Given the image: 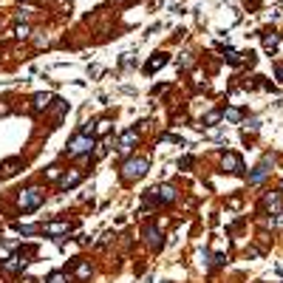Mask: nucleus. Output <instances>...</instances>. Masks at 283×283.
Segmentation results:
<instances>
[{
  "mask_svg": "<svg viewBox=\"0 0 283 283\" xmlns=\"http://www.w3.org/2000/svg\"><path fill=\"white\" fill-rule=\"evenodd\" d=\"M91 148H94V133L80 131V133L68 142L66 153H68V156H85V153H91Z\"/></svg>",
  "mask_w": 283,
  "mask_h": 283,
  "instance_id": "obj_1",
  "label": "nucleus"
},
{
  "mask_svg": "<svg viewBox=\"0 0 283 283\" xmlns=\"http://www.w3.org/2000/svg\"><path fill=\"white\" fill-rule=\"evenodd\" d=\"M150 162L142 156V159H131V162H125V167H122V179L125 182H136V179H142L145 173H148Z\"/></svg>",
  "mask_w": 283,
  "mask_h": 283,
  "instance_id": "obj_2",
  "label": "nucleus"
},
{
  "mask_svg": "<svg viewBox=\"0 0 283 283\" xmlns=\"http://www.w3.org/2000/svg\"><path fill=\"white\" fill-rule=\"evenodd\" d=\"M43 201H46V193H43L40 187H29V190L20 193V207H23V210H37Z\"/></svg>",
  "mask_w": 283,
  "mask_h": 283,
  "instance_id": "obj_3",
  "label": "nucleus"
},
{
  "mask_svg": "<svg viewBox=\"0 0 283 283\" xmlns=\"http://www.w3.org/2000/svg\"><path fill=\"white\" fill-rule=\"evenodd\" d=\"M272 162H275V159H272V153H266V156L261 159V165L255 167V173L250 176V184H252V187H258V184H261L269 176V167H272Z\"/></svg>",
  "mask_w": 283,
  "mask_h": 283,
  "instance_id": "obj_4",
  "label": "nucleus"
},
{
  "mask_svg": "<svg viewBox=\"0 0 283 283\" xmlns=\"http://www.w3.org/2000/svg\"><path fill=\"white\" fill-rule=\"evenodd\" d=\"M150 199L156 201V204H170V201H176V190H173L170 184L153 187V190H150Z\"/></svg>",
  "mask_w": 283,
  "mask_h": 283,
  "instance_id": "obj_5",
  "label": "nucleus"
},
{
  "mask_svg": "<svg viewBox=\"0 0 283 283\" xmlns=\"http://www.w3.org/2000/svg\"><path fill=\"white\" fill-rule=\"evenodd\" d=\"M224 170L233 173V176H241V173H244V162H241V156H235V153H224Z\"/></svg>",
  "mask_w": 283,
  "mask_h": 283,
  "instance_id": "obj_6",
  "label": "nucleus"
},
{
  "mask_svg": "<svg viewBox=\"0 0 283 283\" xmlns=\"http://www.w3.org/2000/svg\"><path fill=\"white\" fill-rule=\"evenodd\" d=\"M83 182V170H71V173H63L60 179H57V187L60 190H68V187H74V184Z\"/></svg>",
  "mask_w": 283,
  "mask_h": 283,
  "instance_id": "obj_7",
  "label": "nucleus"
},
{
  "mask_svg": "<svg viewBox=\"0 0 283 283\" xmlns=\"http://www.w3.org/2000/svg\"><path fill=\"white\" fill-rule=\"evenodd\" d=\"M264 49H266L269 54H278V51H281V34H275V32L264 34Z\"/></svg>",
  "mask_w": 283,
  "mask_h": 283,
  "instance_id": "obj_8",
  "label": "nucleus"
},
{
  "mask_svg": "<svg viewBox=\"0 0 283 283\" xmlns=\"http://www.w3.org/2000/svg\"><path fill=\"white\" fill-rule=\"evenodd\" d=\"M145 238H148V244H150V250H162V233L150 224L148 230H145Z\"/></svg>",
  "mask_w": 283,
  "mask_h": 283,
  "instance_id": "obj_9",
  "label": "nucleus"
},
{
  "mask_svg": "<svg viewBox=\"0 0 283 283\" xmlns=\"http://www.w3.org/2000/svg\"><path fill=\"white\" fill-rule=\"evenodd\" d=\"M136 139H139V136H136V131H125V133H122V139H119V153H128V150L133 148V142Z\"/></svg>",
  "mask_w": 283,
  "mask_h": 283,
  "instance_id": "obj_10",
  "label": "nucleus"
},
{
  "mask_svg": "<svg viewBox=\"0 0 283 283\" xmlns=\"http://www.w3.org/2000/svg\"><path fill=\"white\" fill-rule=\"evenodd\" d=\"M68 230H71L68 221H54V224H46V227H43V233H49V235H63V233H68Z\"/></svg>",
  "mask_w": 283,
  "mask_h": 283,
  "instance_id": "obj_11",
  "label": "nucleus"
},
{
  "mask_svg": "<svg viewBox=\"0 0 283 283\" xmlns=\"http://www.w3.org/2000/svg\"><path fill=\"white\" fill-rule=\"evenodd\" d=\"M49 102H51L49 94H37V97H34V111H37V114H40V111H46V108H49Z\"/></svg>",
  "mask_w": 283,
  "mask_h": 283,
  "instance_id": "obj_12",
  "label": "nucleus"
},
{
  "mask_svg": "<svg viewBox=\"0 0 283 283\" xmlns=\"http://www.w3.org/2000/svg\"><path fill=\"white\" fill-rule=\"evenodd\" d=\"M165 63H167V54H156V57L148 63V71H156V68H162Z\"/></svg>",
  "mask_w": 283,
  "mask_h": 283,
  "instance_id": "obj_13",
  "label": "nucleus"
},
{
  "mask_svg": "<svg viewBox=\"0 0 283 283\" xmlns=\"http://www.w3.org/2000/svg\"><path fill=\"white\" fill-rule=\"evenodd\" d=\"M266 207H278V193H269V196H264V201H261V210H266Z\"/></svg>",
  "mask_w": 283,
  "mask_h": 283,
  "instance_id": "obj_14",
  "label": "nucleus"
},
{
  "mask_svg": "<svg viewBox=\"0 0 283 283\" xmlns=\"http://www.w3.org/2000/svg\"><path fill=\"white\" fill-rule=\"evenodd\" d=\"M29 34H32V29H29L26 23H20V26H15V37H17V40H26Z\"/></svg>",
  "mask_w": 283,
  "mask_h": 283,
  "instance_id": "obj_15",
  "label": "nucleus"
},
{
  "mask_svg": "<svg viewBox=\"0 0 283 283\" xmlns=\"http://www.w3.org/2000/svg\"><path fill=\"white\" fill-rule=\"evenodd\" d=\"M241 117H244V114H241L238 108H227V111H224V119H230V122H241Z\"/></svg>",
  "mask_w": 283,
  "mask_h": 283,
  "instance_id": "obj_16",
  "label": "nucleus"
},
{
  "mask_svg": "<svg viewBox=\"0 0 283 283\" xmlns=\"http://www.w3.org/2000/svg\"><path fill=\"white\" fill-rule=\"evenodd\" d=\"M269 227H275V230H283V210H281V213H275V216L269 218Z\"/></svg>",
  "mask_w": 283,
  "mask_h": 283,
  "instance_id": "obj_17",
  "label": "nucleus"
},
{
  "mask_svg": "<svg viewBox=\"0 0 283 283\" xmlns=\"http://www.w3.org/2000/svg\"><path fill=\"white\" fill-rule=\"evenodd\" d=\"M224 117V114H221V111H210V114H207V117H204V125H216L218 119Z\"/></svg>",
  "mask_w": 283,
  "mask_h": 283,
  "instance_id": "obj_18",
  "label": "nucleus"
},
{
  "mask_svg": "<svg viewBox=\"0 0 283 283\" xmlns=\"http://www.w3.org/2000/svg\"><path fill=\"white\" fill-rule=\"evenodd\" d=\"M190 66H193L190 54H182V57H179V68H190Z\"/></svg>",
  "mask_w": 283,
  "mask_h": 283,
  "instance_id": "obj_19",
  "label": "nucleus"
},
{
  "mask_svg": "<svg viewBox=\"0 0 283 283\" xmlns=\"http://www.w3.org/2000/svg\"><path fill=\"white\" fill-rule=\"evenodd\" d=\"M49 283H66V275H63V272H54L49 278Z\"/></svg>",
  "mask_w": 283,
  "mask_h": 283,
  "instance_id": "obj_20",
  "label": "nucleus"
},
{
  "mask_svg": "<svg viewBox=\"0 0 283 283\" xmlns=\"http://www.w3.org/2000/svg\"><path fill=\"white\" fill-rule=\"evenodd\" d=\"M54 114H57V117H63V114H66V102H63V100H57V105H54Z\"/></svg>",
  "mask_w": 283,
  "mask_h": 283,
  "instance_id": "obj_21",
  "label": "nucleus"
},
{
  "mask_svg": "<svg viewBox=\"0 0 283 283\" xmlns=\"http://www.w3.org/2000/svg\"><path fill=\"white\" fill-rule=\"evenodd\" d=\"M88 275H91V266L88 264H83V266L77 269V278H88Z\"/></svg>",
  "mask_w": 283,
  "mask_h": 283,
  "instance_id": "obj_22",
  "label": "nucleus"
},
{
  "mask_svg": "<svg viewBox=\"0 0 283 283\" xmlns=\"http://www.w3.org/2000/svg\"><path fill=\"white\" fill-rule=\"evenodd\" d=\"M108 125H111V122H108V119H102L100 128H97V133H108Z\"/></svg>",
  "mask_w": 283,
  "mask_h": 283,
  "instance_id": "obj_23",
  "label": "nucleus"
},
{
  "mask_svg": "<svg viewBox=\"0 0 283 283\" xmlns=\"http://www.w3.org/2000/svg\"><path fill=\"white\" fill-rule=\"evenodd\" d=\"M179 167H193V159H190V156H187V159H182V162H179Z\"/></svg>",
  "mask_w": 283,
  "mask_h": 283,
  "instance_id": "obj_24",
  "label": "nucleus"
},
{
  "mask_svg": "<svg viewBox=\"0 0 283 283\" xmlns=\"http://www.w3.org/2000/svg\"><path fill=\"white\" fill-rule=\"evenodd\" d=\"M275 77H278V80H281V83H283V63H281V66H278V68H275Z\"/></svg>",
  "mask_w": 283,
  "mask_h": 283,
  "instance_id": "obj_25",
  "label": "nucleus"
},
{
  "mask_svg": "<svg viewBox=\"0 0 283 283\" xmlns=\"http://www.w3.org/2000/svg\"><path fill=\"white\" fill-rule=\"evenodd\" d=\"M281 190H283V182H281Z\"/></svg>",
  "mask_w": 283,
  "mask_h": 283,
  "instance_id": "obj_26",
  "label": "nucleus"
},
{
  "mask_svg": "<svg viewBox=\"0 0 283 283\" xmlns=\"http://www.w3.org/2000/svg\"><path fill=\"white\" fill-rule=\"evenodd\" d=\"M29 3H34V0H29Z\"/></svg>",
  "mask_w": 283,
  "mask_h": 283,
  "instance_id": "obj_27",
  "label": "nucleus"
}]
</instances>
